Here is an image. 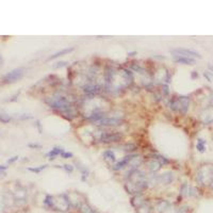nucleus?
I'll use <instances>...</instances> for the list:
<instances>
[{
  "label": "nucleus",
  "mask_w": 213,
  "mask_h": 213,
  "mask_svg": "<svg viewBox=\"0 0 213 213\" xmlns=\"http://www.w3.org/2000/svg\"><path fill=\"white\" fill-rule=\"evenodd\" d=\"M175 62L179 64H186V65H194L195 60L192 58H186V57H176Z\"/></svg>",
  "instance_id": "423d86ee"
},
{
  "label": "nucleus",
  "mask_w": 213,
  "mask_h": 213,
  "mask_svg": "<svg viewBox=\"0 0 213 213\" xmlns=\"http://www.w3.org/2000/svg\"><path fill=\"white\" fill-rule=\"evenodd\" d=\"M66 65V62H59V63H57L55 65H53V68H59L61 67V66H65Z\"/></svg>",
  "instance_id": "412c9836"
},
{
  "label": "nucleus",
  "mask_w": 213,
  "mask_h": 213,
  "mask_svg": "<svg viewBox=\"0 0 213 213\" xmlns=\"http://www.w3.org/2000/svg\"><path fill=\"white\" fill-rule=\"evenodd\" d=\"M161 167V163H159L158 161H151V162L149 163V169H151V171H158L159 169Z\"/></svg>",
  "instance_id": "f8f14e48"
},
{
  "label": "nucleus",
  "mask_w": 213,
  "mask_h": 213,
  "mask_svg": "<svg viewBox=\"0 0 213 213\" xmlns=\"http://www.w3.org/2000/svg\"><path fill=\"white\" fill-rule=\"evenodd\" d=\"M98 89H99V87H95V85H93V87H85V92H87V93H97L98 92Z\"/></svg>",
  "instance_id": "ddd939ff"
},
{
  "label": "nucleus",
  "mask_w": 213,
  "mask_h": 213,
  "mask_svg": "<svg viewBox=\"0 0 213 213\" xmlns=\"http://www.w3.org/2000/svg\"><path fill=\"white\" fill-rule=\"evenodd\" d=\"M209 68H210L211 70H213V65H211V64H209Z\"/></svg>",
  "instance_id": "cd10ccee"
},
{
  "label": "nucleus",
  "mask_w": 213,
  "mask_h": 213,
  "mask_svg": "<svg viewBox=\"0 0 213 213\" xmlns=\"http://www.w3.org/2000/svg\"><path fill=\"white\" fill-rule=\"evenodd\" d=\"M16 160H18V157L17 156H15V157H12L11 159H9L8 160V163H13V162H15Z\"/></svg>",
  "instance_id": "5701e85b"
},
{
  "label": "nucleus",
  "mask_w": 213,
  "mask_h": 213,
  "mask_svg": "<svg viewBox=\"0 0 213 213\" xmlns=\"http://www.w3.org/2000/svg\"><path fill=\"white\" fill-rule=\"evenodd\" d=\"M137 55V51H131V52L128 53V55H130V57H132V55Z\"/></svg>",
  "instance_id": "393cba45"
},
{
  "label": "nucleus",
  "mask_w": 213,
  "mask_h": 213,
  "mask_svg": "<svg viewBox=\"0 0 213 213\" xmlns=\"http://www.w3.org/2000/svg\"><path fill=\"white\" fill-rule=\"evenodd\" d=\"M11 120V117L6 114H0V122H9Z\"/></svg>",
  "instance_id": "2eb2a0df"
},
{
  "label": "nucleus",
  "mask_w": 213,
  "mask_h": 213,
  "mask_svg": "<svg viewBox=\"0 0 213 213\" xmlns=\"http://www.w3.org/2000/svg\"><path fill=\"white\" fill-rule=\"evenodd\" d=\"M172 53L173 55H176L175 57H186V58H201V55L198 52L194 50H190V49H186V48H177L172 50Z\"/></svg>",
  "instance_id": "f03ea898"
},
{
  "label": "nucleus",
  "mask_w": 213,
  "mask_h": 213,
  "mask_svg": "<svg viewBox=\"0 0 213 213\" xmlns=\"http://www.w3.org/2000/svg\"><path fill=\"white\" fill-rule=\"evenodd\" d=\"M5 169H6V166H4V165H1V166H0V171H4Z\"/></svg>",
  "instance_id": "bb28decb"
},
{
  "label": "nucleus",
  "mask_w": 213,
  "mask_h": 213,
  "mask_svg": "<svg viewBox=\"0 0 213 213\" xmlns=\"http://www.w3.org/2000/svg\"><path fill=\"white\" fill-rule=\"evenodd\" d=\"M80 212L81 213H93L92 209L87 205H82L80 207Z\"/></svg>",
  "instance_id": "4468645a"
},
{
  "label": "nucleus",
  "mask_w": 213,
  "mask_h": 213,
  "mask_svg": "<svg viewBox=\"0 0 213 213\" xmlns=\"http://www.w3.org/2000/svg\"><path fill=\"white\" fill-rule=\"evenodd\" d=\"M197 76H198V75H197L196 72H193V73H192V78H196Z\"/></svg>",
  "instance_id": "a878e982"
},
{
  "label": "nucleus",
  "mask_w": 213,
  "mask_h": 213,
  "mask_svg": "<svg viewBox=\"0 0 213 213\" xmlns=\"http://www.w3.org/2000/svg\"><path fill=\"white\" fill-rule=\"evenodd\" d=\"M204 76L208 79V81H211V78H212V74L210 72H205L204 73Z\"/></svg>",
  "instance_id": "aec40b11"
},
{
  "label": "nucleus",
  "mask_w": 213,
  "mask_h": 213,
  "mask_svg": "<svg viewBox=\"0 0 213 213\" xmlns=\"http://www.w3.org/2000/svg\"><path fill=\"white\" fill-rule=\"evenodd\" d=\"M167 206H169V204H167L166 201H161V203L158 205V209L160 210V211H164V210L166 209Z\"/></svg>",
  "instance_id": "dca6fc26"
},
{
  "label": "nucleus",
  "mask_w": 213,
  "mask_h": 213,
  "mask_svg": "<svg viewBox=\"0 0 213 213\" xmlns=\"http://www.w3.org/2000/svg\"><path fill=\"white\" fill-rule=\"evenodd\" d=\"M104 157L107 159V160L111 161V162H114V161H115V154H114V152L111 151V150H107V151H105Z\"/></svg>",
  "instance_id": "1a4fd4ad"
},
{
  "label": "nucleus",
  "mask_w": 213,
  "mask_h": 213,
  "mask_svg": "<svg viewBox=\"0 0 213 213\" xmlns=\"http://www.w3.org/2000/svg\"><path fill=\"white\" fill-rule=\"evenodd\" d=\"M23 76V68H16V69L11 70L6 75H4L2 80H3L4 83H13L18 81L19 79H21Z\"/></svg>",
  "instance_id": "f257e3e1"
},
{
  "label": "nucleus",
  "mask_w": 213,
  "mask_h": 213,
  "mask_svg": "<svg viewBox=\"0 0 213 213\" xmlns=\"http://www.w3.org/2000/svg\"><path fill=\"white\" fill-rule=\"evenodd\" d=\"M122 137V134L119 133H102L100 137V141L104 143H112V142L120 141Z\"/></svg>",
  "instance_id": "7ed1b4c3"
},
{
  "label": "nucleus",
  "mask_w": 213,
  "mask_h": 213,
  "mask_svg": "<svg viewBox=\"0 0 213 213\" xmlns=\"http://www.w3.org/2000/svg\"><path fill=\"white\" fill-rule=\"evenodd\" d=\"M63 151H64V150L62 149V148L55 147V148H52V150H50V151L47 154V156L50 157V159L52 160V159H55V156H58V154H62V152H63Z\"/></svg>",
  "instance_id": "6e6552de"
},
{
  "label": "nucleus",
  "mask_w": 213,
  "mask_h": 213,
  "mask_svg": "<svg viewBox=\"0 0 213 213\" xmlns=\"http://www.w3.org/2000/svg\"><path fill=\"white\" fill-rule=\"evenodd\" d=\"M134 158H137V156H127V157H125L122 161H119L118 163H116V165L113 167V169H114V171H119L120 169H122L124 166H126V165L128 164L131 160H133Z\"/></svg>",
  "instance_id": "20e7f679"
},
{
  "label": "nucleus",
  "mask_w": 213,
  "mask_h": 213,
  "mask_svg": "<svg viewBox=\"0 0 213 213\" xmlns=\"http://www.w3.org/2000/svg\"><path fill=\"white\" fill-rule=\"evenodd\" d=\"M47 167H48V165H41L38 167H28V171L33 172V173H41V172L44 171Z\"/></svg>",
  "instance_id": "9b49d317"
},
{
  "label": "nucleus",
  "mask_w": 213,
  "mask_h": 213,
  "mask_svg": "<svg viewBox=\"0 0 213 213\" xmlns=\"http://www.w3.org/2000/svg\"><path fill=\"white\" fill-rule=\"evenodd\" d=\"M75 50V47H68V48H64L62 49V50H59L57 51L55 53H53L52 55H51L50 58H49V60H53V59H57V58L61 57V55H67V53L72 52V51Z\"/></svg>",
  "instance_id": "0eeeda50"
},
{
  "label": "nucleus",
  "mask_w": 213,
  "mask_h": 213,
  "mask_svg": "<svg viewBox=\"0 0 213 213\" xmlns=\"http://www.w3.org/2000/svg\"><path fill=\"white\" fill-rule=\"evenodd\" d=\"M3 65V58L1 57V55H0V67Z\"/></svg>",
  "instance_id": "b1692460"
},
{
  "label": "nucleus",
  "mask_w": 213,
  "mask_h": 213,
  "mask_svg": "<svg viewBox=\"0 0 213 213\" xmlns=\"http://www.w3.org/2000/svg\"><path fill=\"white\" fill-rule=\"evenodd\" d=\"M63 169H65L67 173H72L73 172V169H74V167H73V165H69V164H65L63 166Z\"/></svg>",
  "instance_id": "f3484780"
},
{
  "label": "nucleus",
  "mask_w": 213,
  "mask_h": 213,
  "mask_svg": "<svg viewBox=\"0 0 213 213\" xmlns=\"http://www.w3.org/2000/svg\"><path fill=\"white\" fill-rule=\"evenodd\" d=\"M28 146L31 148H42V145H40V144H29Z\"/></svg>",
  "instance_id": "4be33fe9"
},
{
  "label": "nucleus",
  "mask_w": 213,
  "mask_h": 213,
  "mask_svg": "<svg viewBox=\"0 0 213 213\" xmlns=\"http://www.w3.org/2000/svg\"><path fill=\"white\" fill-rule=\"evenodd\" d=\"M188 211H189L188 207H186V206H184V207L179 208V209L177 210V212H176V213H188Z\"/></svg>",
  "instance_id": "6ab92c4d"
},
{
  "label": "nucleus",
  "mask_w": 213,
  "mask_h": 213,
  "mask_svg": "<svg viewBox=\"0 0 213 213\" xmlns=\"http://www.w3.org/2000/svg\"><path fill=\"white\" fill-rule=\"evenodd\" d=\"M206 142L204 141V140H201V139H198V141H197V145H196V147H197V150H198L199 152H204L205 151V149H206Z\"/></svg>",
  "instance_id": "9d476101"
},
{
  "label": "nucleus",
  "mask_w": 213,
  "mask_h": 213,
  "mask_svg": "<svg viewBox=\"0 0 213 213\" xmlns=\"http://www.w3.org/2000/svg\"><path fill=\"white\" fill-rule=\"evenodd\" d=\"M62 158H64V159H69V158H72L73 157V154L72 152H65V151H63L62 152Z\"/></svg>",
  "instance_id": "a211bd4d"
},
{
  "label": "nucleus",
  "mask_w": 213,
  "mask_h": 213,
  "mask_svg": "<svg viewBox=\"0 0 213 213\" xmlns=\"http://www.w3.org/2000/svg\"><path fill=\"white\" fill-rule=\"evenodd\" d=\"M99 122L102 126H117L122 124V120L118 118H104Z\"/></svg>",
  "instance_id": "39448f33"
}]
</instances>
